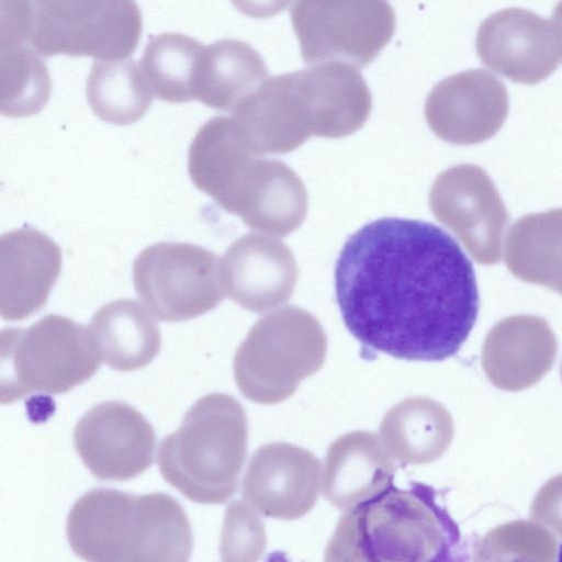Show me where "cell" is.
Segmentation results:
<instances>
[{
  "label": "cell",
  "instance_id": "4",
  "mask_svg": "<svg viewBox=\"0 0 562 562\" xmlns=\"http://www.w3.org/2000/svg\"><path fill=\"white\" fill-rule=\"evenodd\" d=\"M140 34L135 0H1L0 41L26 43L45 58L123 59Z\"/></svg>",
  "mask_w": 562,
  "mask_h": 562
},
{
  "label": "cell",
  "instance_id": "28",
  "mask_svg": "<svg viewBox=\"0 0 562 562\" xmlns=\"http://www.w3.org/2000/svg\"><path fill=\"white\" fill-rule=\"evenodd\" d=\"M203 48L195 38L177 32L150 36L140 67L157 99L171 103L194 100V80Z\"/></svg>",
  "mask_w": 562,
  "mask_h": 562
},
{
  "label": "cell",
  "instance_id": "35",
  "mask_svg": "<svg viewBox=\"0 0 562 562\" xmlns=\"http://www.w3.org/2000/svg\"><path fill=\"white\" fill-rule=\"evenodd\" d=\"M561 375H562V369H561Z\"/></svg>",
  "mask_w": 562,
  "mask_h": 562
},
{
  "label": "cell",
  "instance_id": "31",
  "mask_svg": "<svg viewBox=\"0 0 562 562\" xmlns=\"http://www.w3.org/2000/svg\"><path fill=\"white\" fill-rule=\"evenodd\" d=\"M263 524L244 503L232 502L225 512L221 539L224 561H254L263 552Z\"/></svg>",
  "mask_w": 562,
  "mask_h": 562
},
{
  "label": "cell",
  "instance_id": "11",
  "mask_svg": "<svg viewBox=\"0 0 562 562\" xmlns=\"http://www.w3.org/2000/svg\"><path fill=\"white\" fill-rule=\"evenodd\" d=\"M74 446L94 477L125 481L153 464L156 434L137 409L108 401L80 417L74 430Z\"/></svg>",
  "mask_w": 562,
  "mask_h": 562
},
{
  "label": "cell",
  "instance_id": "22",
  "mask_svg": "<svg viewBox=\"0 0 562 562\" xmlns=\"http://www.w3.org/2000/svg\"><path fill=\"white\" fill-rule=\"evenodd\" d=\"M257 157L232 116H214L190 145L188 171L194 186L227 211Z\"/></svg>",
  "mask_w": 562,
  "mask_h": 562
},
{
  "label": "cell",
  "instance_id": "12",
  "mask_svg": "<svg viewBox=\"0 0 562 562\" xmlns=\"http://www.w3.org/2000/svg\"><path fill=\"white\" fill-rule=\"evenodd\" d=\"M475 47L484 66L524 85L547 79L562 59L557 25L521 8L490 14L479 26Z\"/></svg>",
  "mask_w": 562,
  "mask_h": 562
},
{
  "label": "cell",
  "instance_id": "21",
  "mask_svg": "<svg viewBox=\"0 0 562 562\" xmlns=\"http://www.w3.org/2000/svg\"><path fill=\"white\" fill-rule=\"evenodd\" d=\"M380 437L352 431L328 448L323 471V495L335 507L348 510L393 483L395 464Z\"/></svg>",
  "mask_w": 562,
  "mask_h": 562
},
{
  "label": "cell",
  "instance_id": "10",
  "mask_svg": "<svg viewBox=\"0 0 562 562\" xmlns=\"http://www.w3.org/2000/svg\"><path fill=\"white\" fill-rule=\"evenodd\" d=\"M429 206L476 262L488 266L501 260L509 216L484 169L462 164L442 171L430 189Z\"/></svg>",
  "mask_w": 562,
  "mask_h": 562
},
{
  "label": "cell",
  "instance_id": "15",
  "mask_svg": "<svg viewBox=\"0 0 562 562\" xmlns=\"http://www.w3.org/2000/svg\"><path fill=\"white\" fill-rule=\"evenodd\" d=\"M221 273L227 296L248 311L263 313L291 297L299 270L285 244L273 235L252 232L226 249Z\"/></svg>",
  "mask_w": 562,
  "mask_h": 562
},
{
  "label": "cell",
  "instance_id": "2",
  "mask_svg": "<svg viewBox=\"0 0 562 562\" xmlns=\"http://www.w3.org/2000/svg\"><path fill=\"white\" fill-rule=\"evenodd\" d=\"M436 491L412 482L386 488L359 503L340 518L325 561L450 560L460 531Z\"/></svg>",
  "mask_w": 562,
  "mask_h": 562
},
{
  "label": "cell",
  "instance_id": "34",
  "mask_svg": "<svg viewBox=\"0 0 562 562\" xmlns=\"http://www.w3.org/2000/svg\"><path fill=\"white\" fill-rule=\"evenodd\" d=\"M552 18L554 20V23L559 30L561 41H562V0L555 5L552 12Z\"/></svg>",
  "mask_w": 562,
  "mask_h": 562
},
{
  "label": "cell",
  "instance_id": "3",
  "mask_svg": "<svg viewBox=\"0 0 562 562\" xmlns=\"http://www.w3.org/2000/svg\"><path fill=\"white\" fill-rule=\"evenodd\" d=\"M248 442L244 407L225 393L199 398L177 431L160 442L164 480L198 504H222L236 490Z\"/></svg>",
  "mask_w": 562,
  "mask_h": 562
},
{
  "label": "cell",
  "instance_id": "6",
  "mask_svg": "<svg viewBox=\"0 0 562 562\" xmlns=\"http://www.w3.org/2000/svg\"><path fill=\"white\" fill-rule=\"evenodd\" d=\"M1 403L35 392L61 394L88 381L99 369L87 327L49 314L27 328L0 335Z\"/></svg>",
  "mask_w": 562,
  "mask_h": 562
},
{
  "label": "cell",
  "instance_id": "24",
  "mask_svg": "<svg viewBox=\"0 0 562 562\" xmlns=\"http://www.w3.org/2000/svg\"><path fill=\"white\" fill-rule=\"evenodd\" d=\"M379 437L387 452L404 464L439 459L453 438V422L440 403L423 396L408 397L384 415Z\"/></svg>",
  "mask_w": 562,
  "mask_h": 562
},
{
  "label": "cell",
  "instance_id": "29",
  "mask_svg": "<svg viewBox=\"0 0 562 562\" xmlns=\"http://www.w3.org/2000/svg\"><path fill=\"white\" fill-rule=\"evenodd\" d=\"M0 111L8 117L37 114L48 102L52 82L43 57L23 42H0Z\"/></svg>",
  "mask_w": 562,
  "mask_h": 562
},
{
  "label": "cell",
  "instance_id": "7",
  "mask_svg": "<svg viewBox=\"0 0 562 562\" xmlns=\"http://www.w3.org/2000/svg\"><path fill=\"white\" fill-rule=\"evenodd\" d=\"M290 16L302 59L310 65L340 61L363 68L396 27L389 0H294Z\"/></svg>",
  "mask_w": 562,
  "mask_h": 562
},
{
  "label": "cell",
  "instance_id": "23",
  "mask_svg": "<svg viewBox=\"0 0 562 562\" xmlns=\"http://www.w3.org/2000/svg\"><path fill=\"white\" fill-rule=\"evenodd\" d=\"M90 341L100 360L117 371H134L159 353L158 324L138 302L119 299L103 305L88 327Z\"/></svg>",
  "mask_w": 562,
  "mask_h": 562
},
{
  "label": "cell",
  "instance_id": "1",
  "mask_svg": "<svg viewBox=\"0 0 562 562\" xmlns=\"http://www.w3.org/2000/svg\"><path fill=\"white\" fill-rule=\"evenodd\" d=\"M344 323L366 348L440 361L458 352L479 313L472 263L440 227L384 217L345 243L335 266Z\"/></svg>",
  "mask_w": 562,
  "mask_h": 562
},
{
  "label": "cell",
  "instance_id": "30",
  "mask_svg": "<svg viewBox=\"0 0 562 562\" xmlns=\"http://www.w3.org/2000/svg\"><path fill=\"white\" fill-rule=\"evenodd\" d=\"M555 539L539 522L514 521L488 532L479 543L476 560L550 561L557 553Z\"/></svg>",
  "mask_w": 562,
  "mask_h": 562
},
{
  "label": "cell",
  "instance_id": "16",
  "mask_svg": "<svg viewBox=\"0 0 562 562\" xmlns=\"http://www.w3.org/2000/svg\"><path fill=\"white\" fill-rule=\"evenodd\" d=\"M61 270L59 246L30 227L0 237V314L4 321L24 319L47 302Z\"/></svg>",
  "mask_w": 562,
  "mask_h": 562
},
{
  "label": "cell",
  "instance_id": "27",
  "mask_svg": "<svg viewBox=\"0 0 562 562\" xmlns=\"http://www.w3.org/2000/svg\"><path fill=\"white\" fill-rule=\"evenodd\" d=\"M92 112L102 121L125 126L140 120L153 103V90L134 59L95 60L86 85Z\"/></svg>",
  "mask_w": 562,
  "mask_h": 562
},
{
  "label": "cell",
  "instance_id": "26",
  "mask_svg": "<svg viewBox=\"0 0 562 562\" xmlns=\"http://www.w3.org/2000/svg\"><path fill=\"white\" fill-rule=\"evenodd\" d=\"M505 262L518 279L562 294V209L519 218L506 239Z\"/></svg>",
  "mask_w": 562,
  "mask_h": 562
},
{
  "label": "cell",
  "instance_id": "8",
  "mask_svg": "<svg viewBox=\"0 0 562 562\" xmlns=\"http://www.w3.org/2000/svg\"><path fill=\"white\" fill-rule=\"evenodd\" d=\"M138 299L162 322L192 319L226 296L221 258L202 246L160 241L146 247L133 265Z\"/></svg>",
  "mask_w": 562,
  "mask_h": 562
},
{
  "label": "cell",
  "instance_id": "25",
  "mask_svg": "<svg viewBox=\"0 0 562 562\" xmlns=\"http://www.w3.org/2000/svg\"><path fill=\"white\" fill-rule=\"evenodd\" d=\"M268 78V68L252 46L223 38L203 48L194 80V100L232 112Z\"/></svg>",
  "mask_w": 562,
  "mask_h": 562
},
{
  "label": "cell",
  "instance_id": "9",
  "mask_svg": "<svg viewBox=\"0 0 562 562\" xmlns=\"http://www.w3.org/2000/svg\"><path fill=\"white\" fill-rule=\"evenodd\" d=\"M147 494L93 488L72 505L66 521L71 550L92 562H145L150 536Z\"/></svg>",
  "mask_w": 562,
  "mask_h": 562
},
{
  "label": "cell",
  "instance_id": "33",
  "mask_svg": "<svg viewBox=\"0 0 562 562\" xmlns=\"http://www.w3.org/2000/svg\"><path fill=\"white\" fill-rule=\"evenodd\" d=\"M243 14L255 19H267L281 13L291 0H231Z\"/></svg>",
  "mask_w": 562,
  "mask_h": 562
},
{
  "label": "cell",
  "instance_id": "17",
  "mask_svg": "<svg viewBox=\"0 0 562 562\" xmlns=\"http://www.w3.org/2000/svg\"><path fill=\"white\" fill-rule=\"evenodd\" d=\"M291 75L310 115L313 136H348L369 117L371 93L355 66L329 61Z\"/></svg>",
  "mask_w": 562,
  "mask_h": 562
},
{
  "label": "cell",
  "instance_id": "18",
  "mask_svg": "<svg viewBox=\"0 0 562 562\" xmlns=\"http://www.w3.org/2000/svg\"><path fill=\"white\" fill-rule=\"evenodd\" d=\"M558 350L548 322L514 315L497 322L482 348V367L498 389L520 391L538 382L552 367Z\"/></svg>",
  "mask_w": 562,
  "mask_h": 562
},
{
  "label": "cell",
  "instance_id": "20",
  "mask_svg": "<svg viewBox=\"0 0 562 562\" xmlns=\"http://www.w3.org/2000/svg\"><path fill=\"white\" fill-rule=\"evenodd\" d=\"M249 228L273 236L295 231L307 212V194L299 176L284 162L257 157L228 209Z\"/></svg>",
  "mask_w": 562,
  "mask_h": 562
},
{
  "label": "cell",
  "instance_id": "5",
  "mask_svg": "<svg viewBox=\"0 0 562 562\" xmlns=\"http://www.w3.org/2000/svg\"><path fill=\"white\" fill-rule=\"evenodd\" d=\"M327 337L318 319L288 306L259 319L234 357V378L243 395L259 404L291 396L324 363Z\"/></svg>",
  "mask_w": 562,
  "mask_h": 562
},
{
  "label": "cell",
  "instance_id": "14",
  "mask_svg": "<svg viewBox=\"0 0 562 562\" xmlns=\"http://www.w3.org/2000/svg\"><path fill=\"white\" fill-rule=\"evenodd\" d=\"M321 463L308 450L271 442L252 456L243 480V498L263 516L293 520L314 506Z\"/></svg>",
  "mask_w": 562,
  "mask_h": 562
},
{
  "label": "cell",
  "instance_id": "32",
  "mask_svg": "<svg viewBox=\"0 0 562 562\" xmlns=\"http://www.w3.org/2000/svg\"><path fill=\"white\" fill-rule=\"evenodd\" d=\"M531 518L562 541V474L539 490L531 505Z\"/></svg>",
  "mask_w": 562,
  "mask_h": 562
},
{
  "label": "cell",
  "instance_id": "13",
  "mask_svg": "<svg viewBox=\"0 0 562 562\" xmlns=\"http://www.w3.org/2000/svg\"><path fill=\"white\" fill-rule=\"evenodd\" d=\"M508 114L505 85L481 68L439 81L428 93L425 117L432 132L456 145L482 143L494 136Z\"/></svg>",
  "mask_w": 562,
  "mask_h": 562
},
{
  "label": "cell",
  "instance_id": "19",
  "mask_svg": "<svg viewBox=\"0 0 562 562\" xmlns=\"http://www.w3.org/2000/svg\"><path fill=\"white\" fill-rule=\"evenodd\" d=\"M231 116L257 156L290 153L313 136L290 72L266 79Z\"/></svg>",
  "mask_w": 562,
  "mask_h": 562
}]
</instances>
